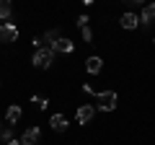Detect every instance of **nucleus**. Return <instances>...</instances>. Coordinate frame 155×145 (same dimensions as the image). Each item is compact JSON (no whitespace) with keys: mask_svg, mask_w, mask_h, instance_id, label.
Instances as JSON below:
<instances>
[{"mask_svg":"<svg viewBox=\"0 0 155 145\" xmlns=\"http://www.w3.org/2000/svg\"><path fill=\"white\" fill-rule=\"evenodd\" d=\"M31 62H34V67H39V70H47V67L54 62V49H52V47H41V49H36L34 57H31Z\"/></svg>","mask_w":155,"mask_h":145,"instance_id":"1","label":"nucleus"},{"mask_svg":"<svg viewBox=\"0 0 155 145\" xmlns=\"http://www.w3.org/2000/svg\"><path fill=\"white\" fill-rule=\"evenodd\" d=\"M96 104H98V112H114L119 104V96H116V91H104L96 96Z\"/></svg>","mask_w":155,"mask_h":145,"instance_id":"2","label":"nucleus"},{"mask_svg":"<svg viewBox=\"0 0 155 145\" xmlns=\"http://www.w3.org/2000/svg\"><path fill=\"white\" fill-rule=\"evenodd\" d=\"M93 114H96V106H91V104H83V106H78V124H88L91 119H93Z\"/></svg>","mask_w":155,"mask_h":145,"instance_id":"3","label":"nucleus"},{"mask_svg":"<svg viewBox=\"0 0 155 145\" xmlns=\"http://www.w3.org/2000/svg\"><path fill=\"white\" fill-rule=\"evenodd\" d=\"M52 49H54V55H57V52H62V55H70V52L75 49V42L67 39V36H60V39L52 44Z\"/></svg>","mask_w":155,"mask_h":145,"instance_id":"4","label":"nucleus"},{"mask_svg":"<svg viewBox=\"0 0 155 145\" xmlns=\"http://www.w3.org/2000/svg\"><path fill=\"white\" fill-rule=\"evenodd\" d=\"M39 140H41V130L39 127H28L26 132L21 135V145H36Z\"/></svg>","mask_w":155,"mask_h":145,"instance_id":"5","label":"nucleus"},{"mask_svg":"<svg viewBox=\"0 0 155 145\" xmlns=\"http://www.w3.org/2000/svg\"><path fill=\"white\" fill-rule=\"evenodd\" d=\"M18 39V29L13 23H3L0 26V42H16Z\"/></svg>","mask_w":155,"mask_h":145,"instance_id":"6","label":"nucleus"},{"mask_svg":"<svg viewBox=\"0 0 155 145\" xmlns=\"http://www.w3.org/2000/svg\"><path fill=\"white\" fill-rule=\"evenodd\" d=\"M119 23H122V29L132 31V29H137V26H140V16H137V13H132V11H129V13H124V16L119 18Z\"/></svg>","mask_w":155,"mask_h":145,"instance_id":"7","label":"nucleus"},{"mask_svg":"<svg viewBox=\"0 0 155 145\" xmlns=\"http://www.w3.org/2000/svg\"><path fill=\"white\" fill-rule=\"evenodd\" d=\"M49 124H52V130H54V132H65V130L70 127V122H67V117H65V114H52Z\"/></svg>","mask_w":155,"mask_h":145,"instance_id":"8","label":"nucleus"},{"mask_svg":"<svg viewBox=\"0 0 155 145\" xmlns=\"http://www.w3.org/2000/svg\"><path fill=\"white\" fill-rule=\"evenodd\" d=\"M140 21H142L145 26H150V23L155 21V3H147V5H142V13H140Z\"/></svg>","mask_w":155,"mask_h":145,"instance_id":"9","label":"nucleus"},{"mask_svg":"<svg viewBox=\"0 0 155 145\" xmlns=\"http://www.w3.org/2000/svg\"><path fill=\"white\" fill-rule=\"evenodd\" d=\"M101 67H104V60H101V57H88V60H85V70L91 72V75H98L101 72Z\"/></svg>","mask_w":155,"mask_h":145,"instance_id":"10","label":"nucleus"},{"mask_svg":"<svg viewBox=\"0 0 155 145\" xmlns=\"http://www.w3.org/2000/svg\"><path fill=\"white\" fill-rule=\"evenodd\" d=\"M21 106H16V104H11L8 106V112H5V122L8 124H18V119H21Z\"/></svg>","mask_w":155,"mask_h":145,"instance_id":"11","label":"nucleus"},{"mask_svg":"<svg viewBox=\"0 0 155 145\" xmlns=\"http://www.w3.org/2000/svg\"><path fill=\"white\" fill-rule=\"evenodd\" d=\"M57 39H60V29H49V31H47L44 36H41V42H47V44H49V47L54 44Z\"/></svg>","mask_w":155,"mask_h":145,"instance_id":"12","label":"nucleus"},{"mask_svg":"<svg viewBox=\"0 0 155 145\" xmlns=\"http://www.w3.org/2000/svg\"><path fill=\"white\" fill-rule=\"evenodd\" d=\"M11 13H13L11 3H8V0H0V18H3V21H8V18H11Z\"/></svg>","mask_w":155,"mask_h":145,"instance_id":"13","label":"nucleus"},{"mask_svg":"<svg viewBox=\"0 0 155 145\" xmlns=\"http://www.w3.org/2000/svg\"><path fill=\"white\" fill-rule=\"evenodd\" d=\"M31 104L36 106V109H47L49 101H47V96H36V93H34V96H31Z\"/></svg>","mask_w":155,"mask_h":145,"instance_id":"14","label":"nucleus"},{"mask_svg":"<svg viewBox=\"0 0 155 145\" xmlns=\"http://www.w3.org/2000/svg\"><path fill=\"white\" fill-rule=\"evenodd\" d=\"M0 140L8 145V143L13 140V130H11V127H0Z\"/></svg>","mask_w":155,"mask_h":145,"instance_id":"15","label":"nucleus"},{"mask_svg":"<svg viewBox=\"0 0 155 145\" xmlns=\"http://www.w3.org/2000/svg\"><path fill=\"white\" fill-rule=\"evenodd\" d=\"M83 42H93V31H91V26H83Z\"/></svg>","mask_w":155,"mask_h":145,"instance_id":"16","label":"nucleus"},{"mask_svg":"<svg viewBox=\"0 0 155 145\" xmlns=\"http://www.w3.org/2000/svg\"><path fill=\"white\" fill-rule=\"evenodd\" d=\"M88 21H91L88 16H78V26H80V29H83V26H88Z\"/></svg>","mask_w":155,"mask_h":145,"instance_id":"17","label":"nucleus"},{"mask_svg":"<svg viewBox=\"0 0 155 145\" xmlns=\"http://www.w3.org/2000/svg\"><path fill=\"white\" fill-rule=\"evenodd\" d=\"M8 145H21V140H16V137H13L11 143H8Z\"/></svg>","mask_w":155,"mask_h":145,"instance_id":"18","label":"nucleus"},{"mask_svg":"<svg viewBox=\"0 0 155 145\" xmlns=\"http://www.w3.org/2000/svg\"><path fill=\"white\" fill-rule=\"evenodd\" d=\"M153 44H155V39H153Z\"/></svg>","mask_w":155,"mask_h":145,"instance_id":"19","label":"nucleus"}]
</instances>
